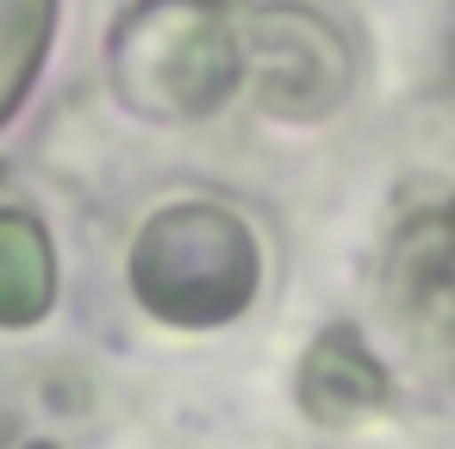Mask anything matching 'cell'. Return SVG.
Returning a JSON list of instances; mask_svg holds the SVG:
<instances>
[{"label":"cell","mask_w":455,"mask_h":449,"mask_svg":"<svg viewBox=\"0 0 455 449\" xmlns=\"http://www.w3.org/2000/svg\"><path fill=\"white\" fill-rule=\"evenodd\" d=\"M107 69L119 100L144 119H212L243 88L237 13L219 0H138L107 38Z\"/></svg>","instance_id":"1"},{"label":"cell","mask_w":455,"mask_h":449,"mask_svg":"<svg viewBox=\"0 0 455 449\" xmlns=\"http://www.w3.org/2000/svg\"><path fill=\"white\" fill-rule=\"evenodd\" d=\"M262 287L256 231L219 200H175L144 219L132 244V293L150 318L181 331H212L250 312Z\"/></svg>","instance_id":"2"},{"label":"cell","mask_w":455,"mask_h":449,"mask_svg":"<svg viewBox=\"0 0 455 449\" xmlns=\"http://www.w3.org/2000/svg\"><path fill=\"white\" fill-rule=\"evenodd\" d=\"M243 88L268 119H324L349 94V44L343 32L293 0H262L237 13Z\"/></svg>","instance_id":"3"},{"label":"cell","mask_w":455,"mask_h":449,"mask_svg":"<svg viewBox=\"0 0 455 449\" xmlns=\"http://www.w3.org/2000/svg\"><path fill=\"white\" fill-rule=\"evenodd\" d=\"M387 293H393L405 331L443 368H455V200L399 231V244L387 256Z\"/></svg>","instance_id":"4"},{"label":"cell","mask_w":455,"mask_h":449,"mask_svg":"<svg viewBox=\"0 0 455 449\" xmlns=\"http://www.w3.org/2000/svg\"><path fill=\"white\" fill-rule=\"evenodd\" d=\"M299 405L318 418V424H362L387 405V368L380 356L343 325V331H324L306 362H299Z\"/></svg>","instance_id":"5"},{"label":"cell","mask_w":455,"mask_h":449,"mask_svg":"<svg viewBox=\"0 0 455 449\" xmlns=\"http://www.w3.org/2000/svg\"><path fill=\"white\" fill-rule=\"evenodd\" d=\"M51 293H57L51 231L20 206H0V325L7 331L38 325L51 312Z\"/></svg>","instance_id":"6"},{"label":"cell","mask_w":455,"mask_h":449,"mask_svg":"<svg viewBox=\"0 0 455 449\" xmlns=\"http://www.w3.org/2000/svg\"><path fill=\"white\" fill-rule=\"evenodd\" d=\"M51 32H57V0H0V125L26 107Z\"/></svg>","instance_id":"7"}]
</instances>
